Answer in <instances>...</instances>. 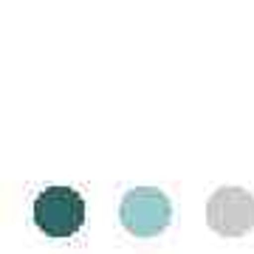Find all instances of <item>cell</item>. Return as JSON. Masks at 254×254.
Instances as JSON below:
<instances>
[{
  "mask_svg": "<svg viewBox=\"0 0 254 254\" xmlns=\"http://www.w3.org/2000/svg\"><path fill=\"white\" fill-rule=\"evenodd\" d=\"M34 223L48 237H73L85 223V198L71 187H46L34 198Z\"/></svg>",
  "mask_w": 254,
  "mask_h": 254,
  "instance_id": "cell-2",
  "label": "cell"
},
{
  "mask_svg": "<svg viewBox=\"0 0 254 254\" xmlns=\"http://www.w3.org/2000/svg\"><path fill=\"white\" fill-rule=\"evenodd\" d=\"M206 226L220 237H246L254 229V195L243 187H220L206 200Z\"/></svg>",
  "mask_w": 254,
  "mask_h": 254,
  "instance_id": "cell-3",
  "label": "cell"
},
{
  "mask_svg": "<svg viewBox=\"0 0 254 254\" xmlns=\"http://www.w3.org/2000/svg\"><path fill=\"white\" fill-rule=\"evenodd\" d=\"M119 220L133 237H158L173 220V200L158 187L127 190L119 206Z\"/></svg>",
  "mask_w": 254,
  "mask_h": 254,
  "instance_id": "cell-1",
  "label": "cell"
}]
</instances>
